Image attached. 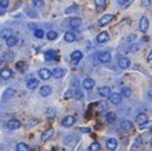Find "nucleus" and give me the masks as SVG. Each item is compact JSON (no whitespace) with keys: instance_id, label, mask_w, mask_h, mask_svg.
Returning <instances> with one entry per match:
<instances>
[{"instance_id":"79ce46f5","label":"nucleus","mask_w":152,"mask_h":151,"mask_svg":"<svg viewBox=\"0 0 152 151\" xmlns=\"http://www.w3.org/2000/svg\"><path fill=\"white\" fill-rule=\"evenodd\" d=\"M129 3V0H117V4H120V5H126Z\"/></svg>"},{"instance_id":"2eb2a0df","label":"nucleus","mask_w":152,"mask_h":151,"mask_svg":"<svg viewBox=\"0 0 152 151\" xmlns=\"http://www.w3.org/2000/svg\"><path fill=\"white\" fill-rule=\"evenodd\" d=\"M44 57H45V59H47V61H52V59H56V57H57V52H56V51H53V49H49V51L45 52Z\"/></svg>"},{"instance_id":"5701e85b","label":"nucleus","mask_w":152,"mask_h":151,"mask_svg":"<svg viewBox=\"0 0 152 151\" xmlns=\"http://www.w3.org/2000/svg\"><path fill=\"white\" fill-rule=\"evenodd\" d=\"M106 143H107V147L110 150H115L117 147V139H115V138H108L107 141H106Z\"/></svg>"},{"instance_id":"f704fd0d","label":"nucleus","mask_w":152,"mask_h":151,"mask_svg":"<svg viewBox=\"0 0 152 151\" xmlns=\"http://www.w3.org/2000/svg\"><path fill=\"white\" fill-rule=\"evenodd\" d=\"M106 4H107L106 0H96V5L98 7V8H104Z\"/></svg>"},{"instance_id":"a211bd4d","label":"nucleus","mask_w":152,"mask_h":151,"mask_svg":"<svg viewBox=\"0 0 152 151\" xmlns=\"http://www.w3.org/2000/svg\"><path fill=\"white\" fill-rule=\"evenodd\" d=\"M70 26L72 29H77V27H80L81 26V20L79 17H74V18H71L70 20Z\"/></svg>"},{"instance_id":"c03bdc74","label":"nucleus","mask_w":152,"mask_h":151,"mask_svg":"<svg viewBox=\"0 0 152 151\" xmlns=\"http://www.w3.org/2000/svg\"><path fill=\"white\" fill-rule=\"evenodd\" d=\"M81 132H84V133H88V132H89V128H81Z\"/></svg>"},{"instance_id":"7c9ffc66","label":"nucleus","mask_w":152,"mask_h":151,"mask_svg":"<svg viewBox=\"0 0 152 151\" xmlns=\"http://www.w3.org/2000/svg\"><path fill=\"white\" fill-rule=\"evenodd\" d=\"M89 150H90V151H98V150H101V145L96 141V142H93L92 145L89 146Z\"/></svg>"},{"instance_id":"72a5a7b5","label":"nucleus","mask_w":152,"mask_h":151,"mask_svg":"<svg viewBox=\"0 0 152 151\" xmlns=\"http://www.w3.org/2000/svg\"><path fill=\"white\" fill-rule=\"evenodd\" d=\"M34 34H35V37H37V39H41V37L44 36V31L40 29H36L35 31H34Z\"/></svg>"},{"instance_id":"473e14b6","label":"nucleus","mask_w":152,"mask_h":151,"mask_svg":"<svg viewBox=\"0 0 152 151\" xmlns=\"http://www.w3.org/2000/svg\"><path fill=\"white\" fill-rule=\"evenodd\" d=\"M32 5L35 8H41V7H44V1L43 0H32Z\"/></svg>"},{"instance_id":"c9c22d12","label":"nucleus","mask_w":152,"mask_h":151,"mask_svg":"<svg viewBox=\"0 0 152 151\" xmlns=\"http://www.w3.org/2000/svg\"><path fill=\"white\" fill-rule=\"evenodd\" d=\"M16 67L18 69V71H25V67H26V63L23 61H20V62H17V65Z\"/></svg>"},{"instance_id":"ea45409f","label":"nucleus","mask_w":152,"mask_h":151,"mask_svg":"<svg viewBox=\"0 0 152 151\" xmlns=\"http://www.w3.org/2000/svg\"><path fill=\"white\" fill-rule=\"evenodd\" d=\"M3 58L7 59V61H9V59L13 58V53H10V52H5L4 56H3Z\"/></svg>"},{"instance_id":"f3484780","label":"nucleus","mask_w":152,"mask_h":151,"mask_svg":"<svg viewBox=\"0 0 152 151\" xmlns=\"http://www.w3.org/2000/svg\"><path fill=\"white\" fill-rule=\"evenodd\" d=\"M119 66H120V69H128V67L130 66V61H129V58L121 57L119 59Z\"/></svg>"},{"instance_id":"de8ad7c7","label":"nucleus","mask_w":152,"mask_h":151,"mask_svg":"<svg viewBox=\"0 0 152 151\" xmlns=\"http://www.w3.org/2000/svg\"><path fill=\"white\" fill-rule=\"evenodd\" d=\"M1 61H3V59H1V58H0V63H1Z\"/></svg>"},{"instance_id":"a878e982","label":"nucleus","mask_w":152,"mask_h":151,"mask_svg":"<svg viewBox=\"0 0 152 151\" xmlns=\"http://www.w3.org/2000/svg\"><path fill=\"white\" fill-rule=\"evenodd\" d=\"M8 5H9V1L8 0H0V13H4L5 12V9L8 8Z\"/></svg>"},{"instance_id":"39448f33","label":"nucleus","mask_w":152,"mask_h":151,"mask_svg":"<svg viewBox=\"0 0 152 151\" xmlns=\"http://www.w3.org/2000/svg\"><path fill=\"white\" fill-rule=\"evenodd\" d=\"M137 123H138V125H144V124H147L148 123V116L144 114V112H140V114L137 115Z\"/></svg>"},{"instance_id":"9d476101","label":"nucleus","mask_w":152,"mask_h":151,"mask_svg":"<svg viewBox=\"0 0 152 151\" xmlns=\"http://www.w3.org/2000/svg\"><path fill=\"white\" fill-rule=\"evenodd\" d=\"M39 76H40V79H43V80H48V79H50L52 73L48 69H41L39 71Z\"/></svg>"},{"instance_id":"a18cd8bd","label":"nucleus","mask_w":152,"mask_h":151,"mask_svg":"<svg viewBox=\"0 0 152 151\" xmlns=\"http://www.w3.org/2000/svg\"><path fill=\"white\" fill-rule=\"evenodd\" d=\"M147 58H148V59H150V61H151V59H152V51L150 52V53H148V56H147Z\"/></svg>"},{"instance_id":"4c0bfd02","label":"nucleus","mask_w":152,"mask_h":151,"mask_svg":"<svg viewBox=\"0 0 152 151\" xmlns=\"http://www.w3.org/2000/svg\"><path fill=\"white\" fill-rule=\"evenodd\" d=\"M71 97H74V90H72V89H70L68 92H66V93H64V96H63L64 100H70Z\"/></svg>"},{"instance_id":"9b49d317","label":"nucleus","mask_w":152,"mask_h":151,"mask_svg":"<svg viewBox=\"0 0 152 151\" xmlns=\"http://www.w3.org/2000/svg\"><path fill=\"white\" fill-rule=\"evenodd\" d=\"M94 84H96V81H94L92 78H86L83 80V86H84L85 89H92L94 86Z\"/></svg>"},{"instance_id":"cd10ccee","label":"nucleus","mask_w":152,"mask_h":151,"mask_svg":"<svg viewBox=\"0 0 152 151\" xmlns=\"http://www.w3.org/2000/svg\"><path fill=\"white\" fill-rule=\"evenodd\" d=\"M104 119L107 123H113L116 120V114H113V112H107V115H106Z\"/></svg>"},{"instance_id":"423d86ee","label":"nucleus","mask_w":152,"mask_h":151,"mask_svg":"<svg viewBox=\"0 0 152 151\" xmlns=\"http://www.w3.org/2000/svg\"><path fill=\"white\" fill-rule=\"evenodd\" d=\"M75 116H66V118H63V120H62V125L63 127H66V128H70V127H72L75 124Z\"/></svg>"},{"instance_id":"e433bc0d","label":"nucleus","mask_w":152,"mask_h":151,"mask_svg":"<svg viewBox=\"0 0 152 151\" xmlns=\"http://www.w3.org/2000/svg\"><path fill=\"white\" fill-rule=\"evenodd\" d=\"M76 10H77V5H71L70 8H67L66 9V14H70V13H74V12H76Z\"/></svg>"},{"instance_id":"4be33fe9","label":"nucleus","mask_w":152,"mask_h":151,"mask_svg":"<svg viewBox=\"0 0 152 151\" xmlns=\"http://www.w3.org/2000/svg\"><path fill=\"white\" fill-rule=\"evenodd\" d=\"M18 43V39H17V36H13V35H10L9 37H7V45H8L9 48H12L14 47Z\"/></svg>"},{"instance_id":"f257e3e1","label":"nucleus","mask_w":152,"mask_h":151,"mask_svg":"<svg viewBox=\"0 0 152 151\" xmlns=\"http://www.w3.org/2000/svg\"><path fill=\"white\" fill-rule=\"evenodd\" d=\"M108 97H110L111 103H113V105H119V103H121V101H123V96H121L120 93H117V92L111 93Z\"/></svg>"},{"instance_id":"37998d69","label":"nucleus","mask_w":152,"mask_h":151,"mask_svg":"<svg viewBox=\"0 0 152 151\" xmlns=\"http://www.w3.org/2000/svg\"><path fill=\"white\" fill-rule=\"evenodd\" d=\"M140 143H142V138H140V137H137V138H135V145H134V146H139Z\"/></svg>"},{"instance_id":"09e8293b","label":"nucleus","mask_w":152,"mask_h":151,"mask_svg":"<svg viewBox=\"0 0 152 151\" xmlns=\"http://www.w3.org/2000/svg\"><path fill=\"white\" fill-rule=\"evenodd\" d=\"M151 132H152V129H151Z\"/></svg>"},{"instance_id":"bb28decb","label":"nucleus","mask_w":152,"mask_h":151,"mask_svg":"<svg viewBox=\"0 0 152 151\" xmlns=\"http://www.w3.org/2000/svg\"><path fill=\"white\" fill-rule=\"evenodd\" d=\"M16 149H17V151H28L30 150V146L26 145V143H23V142H20L16 146Z\"/></svg>"},{"instance_id":"ddd939ff","label":"nucleus","mask_w":152,"mask_h":151,"mask_svg":"<svg viewBox=\"0 0 152 151\" xmlns=\"http://www.w3.org/2000/svg\"><path fill=\"white\" fill-rule=\"evenodd\" d=\"M26 85H27L28 89H35L36 86L39 85V81H37V79L30 78V79H27V81H26Z\"/></svg>"},{"instance_id":"58836bf2","label":"nucleus","mask_w":152,"mask_h":151,"mask_svg":"<svg viewBox=\"0 0 152 151\" xmlns=\"http://www.w3.org/2000/svg\"><path fill=\"white\" fill-rule=\"evenodd\" d=\"M47 116H48V118H54V116H56V110H54V108H48Z\"/></svg>"},{"instance_id":"0eeeda50","label":"nucleus","mask_w":152,"mask_h":151,"mask_svg":"<svg viewBox=\"0 0 152 151\" xmlns=\"http://www.w3.org/2000/svg\"><path fill=\"white\" fill-rule=\"evenodd\" d=\"M98 59H99L102 63H107L111 61V54H110L108 52H101V53L98 54Z\"/></svg>"},{"instance_id":"393cba45","label":"nucleus","mask_w":152,"mask_h":151,"mask_svg":"<svg viewBox=\"0 0 152 151\" xmlns=\"http://www.w3.org/2000/svg\"><path fill=\"white\" fill-rule=\"evenodd\" d=\"M14 96V89H12V88H8L4 92V94H3V100H8V98H10V97H13Z\"/></svg>"},{"instance_id":"f03ea898","label":"nucleus","mask_w":152,"mask_h":151,"mask_svg":"<svg viewBox=\"0 0 152 151\" xmlns=\"http://www.w3.org/2000/svg\"><path fill=\"white\" fill-rule=\"evenodd\" d=\"M112 20H113L112 14H104V16H102L99 20H98V25H99V26H104V25L110 23Z\"/></svg>"},{"instance_id":"aec40b11","label":"nucleus","mask_w":152,"mask_h":151,"mask_svg":"<svg viewBox=\"0 0 152 151\" xmlns=\"http://www.w3.org/2000/svg\"><path fill=\"white\" fill-rule=\"evenodd\" d=\"M40 94L43 97H48V96H50L52 94V88L49 85H44V86H41V89H40Z\"/></svg>"},{"instance_id":"1a4fd4ad","label":"nucleus","mask_w":152,"mask_h":151,"mask_svg":"<svg viewBox=\"0 0 152 151\" xmlns=\"http://www.w3.org/2000/svg\"><path fill=\"white\" fill-rule=\"evenodd\" d=\"M108 37H110V35H108V32L107 31H102V32H99L98 34V36H97V41L98 43H106V41L108 40Z\"/></svg>"},{"instance_id":"6ab92c4d","label":"nucleus","mask_w":152,"mask_h":151,"mask_svg":"<svg viewBox=\"0 0 152 151\" xmlns=\"http://www.w3.org/2000/svg\"><path fill=\"white\" fill-rule=\"evenodd\" d=\"M0 76H1L3 79H10L13 76V73L10 69H3L1 71H0Z\"/></svg>"},{"instance_id":"7ed1b4c3","label":"nucleus","mask_w":152,"mask_h":151,"mask_svg":"<svg viewBox=\"0 0 152 151\" xmlns=\"http://www.w3.org/2000/svg\"><path fill=\"white\" fill-rule=\"evenodd\" d=\"M148 27H150V21H148L147 17H142L140 18V22H139V29L142 32H146Z\"/></svg>"},{"instance_id":"c85d7f7f","label":"nucleus","mask_w":152,"mask_h":151,"mask_svg":"<svg viewBox=\"0 0 152 151\" xmlns=\"http://www.w3.org/2000/svg\"><path fill=\"white\" fill-rule=\"evenodd\" d=\"M121 96L123 97H130V94H132V89L130 88H128V86H124L123 89H121Z\"/></svg>"},{"instance_id":"412c9836","label":"nucleus","mask_w":152,"mask_h":151,"mask_svg":"<svg viewBox=\"0 0 152 151\" xmlns=\"http://www.w3.org/2000/svg\"><path fill=\"white\" fill-rule=\"evenodd\" d=\"M64 40L67 41V43H74V41L76 40V35L74 32H71V31H67L66 34H64Z\"/></svg>"},{"instance_id":"f8f14e48","label":"nucleus","mask_w":152,"mask_h":151,"mask_svg":"<svg viewBox=\"0 0 152 151\" xmlns=\"http://www.w3.org/2000/svg\"><path fill=\"white\" fill-rule=\"evenodd\" d=\"M81 58H83V53H81L80 51H75V52H72V53H71V59H72V62L77 63V62H80Z\"/></svg>"},{"instance_id":"8fccbe9b","label":"nucleus","mask_w":152,"mask_h":151,"mask_svg":"<svg viewBox=\"0 0 152 151\" xmlns=\"http://www.w3.org/2000/svg\"><path fill=\"white\" fill-rule=\"evenodd\" d=\"M151 143H152V142H151Z\"/></svg>"},{"instance_id":"4468645a","label":"nucleus","mask_w":152,"mask_h":151,"mask_svg":"<svg viewBox=\"0 0 152 151\" xmlns=\"http://www.w3.org/2000/svg\"><path fill=\"white\" fill-rule=\"evenodd\" d=\"M98 93H99V96H102V97H108L110 94H111V88H110V86H101V88L98 89Z\"/></svg>"},{"instance_id":"2f4dec72","label":"nucleus","mask_w":152,"mask_h":151,"mask_svg":"<svg viewBox=\"0 0 152 151\" xmlns=\"http://www.w3.org/2000/svg\"><path fill=\"white\" fill-rule=\"evenodd\" d=\"M57 36H58V34H57L56 31H53V30L47 34V37H48L49 40H56V39H57Z\"/></svg>"},{"instance_id":"b1692460","label":"nucleus","mask_w":152,"mask_h":151,"mask_svg":"<svg viewBox=\"0 0 152 151\" xmlns=\"http://www.w3.org/2000/svg\"><path fill=\"white\" fill-rule=\"evenodd\" d=\"M121 128L124 130H133V123L129 122V120H123L121 122Z\"/></svg>"},{"instance_id":"49530a36","label":"nucleus","mask_w":152,"mask_h":151,"mask_svg":"<svg viewBox=\"0 0 152 151\" xmlns=\"http://www.w3.org/2000/svg\"><path fill=\"white\" fill-rule=\"evenodd\" d=\"M150 1H151V0H143V5H147V4H150Z\"/></svg>"},{"instance_id":"20e7f679","label":"nucleus","mask_w":152,"mask_h":151,"mask_svg":"<svg viewBox=\"0 0 152 151\" xmlns=\"http://www.w3.org/2000/svg\"><path fill=\"white\" fill-rule=\"evenodd\" d=\"M7 127H8V129H10V130H16L21 127V122L17 119H12L7 123Z\"/></svg>"},{"instance_id":"a19ab883","label":"nucleus","mask_w":152,"mask_h":151,"mask_svg":"<svg viewBox=\"0 0 152 151\" xmlns=\"http://www.w3.org/2000/svg\"><path fill=\"white\" fill-rule=\"evenodd\" d=\"M74 97L76 98V100H80V98L83 97L81 92H79V90H76V92H74Z\"/></svg>"},{"instance_id":"dca6fc26","label":"nucleus","mask_w":152,"mask_h":151,"mask_svg":"<svg viewBox=\"0 0 152 151\" xmlns=\"http://www.w3.org/2000/svg\"><path fill=\"white\" fill-rule=\"evenodd\" d=\"M53 134H54V129L53 128H50V129L45 130L43 134H41V141H48L49 138L53 137Z\"/></svg>"},{"instance_id":"c756f323","label":"nucleus","mask_w":152,"mask_h":151,"mask_svg":"<svg viewBox=\"0 0 152 151\" xmlns=\"http://www.w3.org/2000/svg\"><path fill=\"white\" fill-rule=\"evenodd\" d=\"M10 35H12V31H10V29H4L1 32H0V36L4 37V39H7V37H9Z\"/></svg>"},{"instance_id":"6e6552de","label":"nucleus","mask_w":152,"mask_h":151,"mask_svg":"<svg viewBox=\"0 0 152 151\" xmlns=\"http://www.w3.org/2000/svg\"><path fill=\"white\" fill-rule=\"evenodd\" d=\"M50 73H52V76H53V78L59 79V78H62L63 75L66 74V71H64L63 69H61V67H56V69H53Z\"/></svg>"}]
</instances>
